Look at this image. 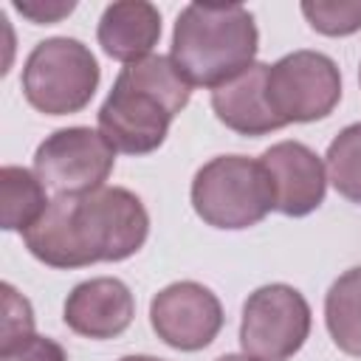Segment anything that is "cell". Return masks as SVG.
Masks as SVG:
<instances>
[{
	"mask_svg": "<svg viewBox=\"0 0 361 361\" xmlns=\"http://www.w3.org/2000/svg\"><path fill=\"white\" fill-rule=\"evenodd\" d=\"M192 209L206 226L240 231L265 220L274 209V186L259 161L217 155L195 172Z\"/></svg>",
	"mask_w": 361,
	"mask_h": 361,
	"instance_id": "4",
	"label": "cell"
},
{
	"mask_svg": "<svg viewBox=\"0 0 361 361\" xmlns=\"http://www.w3.org/2000/svg\"><path fill=\"white\" fill-rule=\"evenodd\" d=\"M214 361H262V358L248 355V353H228V355H220V358H214Z\"/></svg>",
	"mask_w": 361,
	"mask_h": 361,
	"instance_id": "21",
	"label": "cell"
},
{
	"mask_svg": "<svg viewBox=\"0 0 361 361\" xmlns=\"http://www.w3.org/2000/svg\"><path fill=\"white\" fill-rule=\"evenodd\" d=\"M116 164L110 141L90 127L51 133L34 152V172L56 195H85L104 186Z\"/></svg>",
	"mask_w": 361,
	"mask_h": 361,
	"instance_id": "8",
	"label": "cell"
},
{
	"mask_svg": "<svg viewBox=\"0 0 361 361\" xmlns=\"http://www.w3.org/2000/svg\"><path fill=\"white\" fill-rule=\"evenodd\" d=\"M310 336V305L307 299L285 285H262L243 305L240 344L248 355L262 361H288L302 350Z\"/></svg>",
	"mask_w": 361,
	"mask_h": 361,
	"instance_id": "7",
	"label": "cell"
},
{
	"mask_svg": "<svg viewBox=\"0 0 361 361\" xmlns=\"http://www.w3.org/2000/svg\"><path fill=\"white\" fill-rule=\"evenodd\" d=\"M259 34L254 17L240 3H189L172 31V62L189 85L220 87L254 65Z\"/></svg>",
	"mask_w": 361,
	"mask_h": 361,
	"instance_id": "3",
	"label": "cell"
},
{
	"mask_svg": "<svg viewBox=\"0 0 361 361\" xmlns=\"http://www.w3.org/2000/svg\"><path fill=\"white\" fill-rule=\"evenodd\" d=\"M99 45L107 56L130 65L158 45L161 39V14L152 3L144 0H118L102 11L96 28Z\"/></svg>",
	"mask_w": 361,
	"mask_h": 361,
	"instance_id": "13",
	"label": "cell"
},
{
	"mask_svg": "<svg viewBox=\"0 0 361 361\" xmlns=\"http://www.w3.org/2000/svg\"><path fill=\"white\" fill-rule=\"evenodd\" d=\"M45 183L23 166L0 169V226L6 231H28L48 209Z\"/></svg>",
	"mask_w": 361,
	"mask_h": 361,
	"instance_id": "14",
	"label": "cell"
},
{
	"mask_svg": "<svg viewBox=\"0 0 361 361\" xmlns=\"http://www.w3.org/2000/svg\"><path fill=\"white\" fill-rule=\"evenodd\" d=\"M265 96L285 124H305L330 116L341 99L338 65L322 51H293L268 65Z\"/></svg>",
	"mask_w": 361,
	"mask_h": 361,
	"instance_id": "6",
	"label": "cell"
},
{
	"mask_svg": "<svg viewBox=\"0 0 361 361\" xmlns=\"http://www.w3.org/2000/svg\"><path fill=\"white\" fill-rule=\"evenodd\" d=\"M149 324L164 344L195 353L217 338L223 327V305L200 282H172L152 296Z\"/></svg>",
	"mask_w": 361,
	"mask_h": 361,
	"instance_id": "9",
	"label": "cell"
},
{
	"mask_svg": "<svg viewBox=\"0 0 361 361\" xmlns=\"http://www.w3.org/2000/svg\"><path fill=\"white\" fill-rule=\"evenodd\" d=\"M99 87V62L73 37H51L34 45L23 65V93L45 116L79 113Z\"/></svg>",
	"mask_w": 361,
	"mask_h": 361,
	"instance_id": "5",
	"label": "cell"
},
{
	"mask_svg": "<svg viewBox=\"0 0 361 361\" xmlns=\"http://www.w3.org/2000/svg\"><path fill=\"white\" fill-rule=\"evenodd\" d=\"M327 180L341 197L361 206V121L344 127L327 147L324 155Z\"/></svg>",
	"mask_w": 361,
	"mask_h": 361,
	"instance_id": "16",
	"label": "cell"
},
{
	"mask_svg": "<svg viewBox=\"0 0 361 361\" xmlns=\"http://www.w3.org/2000/svg\"><path fill=\"white\" fill-rule=\"evenodd\" d=\"M192 85L172 56L149 54L121 68L99 107V133L116 152L147 155L158 149L172 118L189 104Z\"/></svg>",
	"mask_w": 361,
	"mask_h": 361,
	"instance_id": "2",
	"label": "cell"
},
{
	"mask_svg": "<svg viewBox=\"0 0 361 361\" xmlns=\"http://www.w3.org/2000/svg\"><path fill=\"white\" fill-rule=\"evenodd\" d=\"M259 164L271 178L276 212L288 217H305L322 206L327 189V169L307 144L279 141L259 155Z\"/></svg>",
	"mask_w": 361,
	"mask_h": 361,
	"instance_id": "10",
	"label": "cell"
},
{
	"mask_svg": "<svg viewBox=\"0 0 361 361\" xmlns=\"http://www.w3.org/2000/svg\"><path fill=\"white\" fill-rule=\"evenodd\" d=\"M302 14L324 37H347L361 28V0H305Z\"/></svg>",
	"mask_w": 361,
	"mask_h": 361,
	"instance_id": "17",
	"label": "cell"
},
{
	"mask_svg": "<svg viewBox=\"0 0 361 361\" xmlns=\"http://www.w3.org/2000/svg\"><path fill=\"white\" fill-rule=\"evenodd\" d=\"M265 73L268 65L254 62L251 68L212 90V110L228 130L240 135H268L282 127L265 96Z\"/></svg>",
	"mask_w": 361,
	"mask_h": 361,
	"instance_id": "12",
	"label": "cell"
},
{
	"mask_svg": "<svg viewBox=\"0 0 361 361\" xmlns=\"http://www.w3.org/2000/svg\"><path fill=\"white\" fill-rule=\"evenodd\" d=\"M118 361H161V358H155V355H124Z\"/></svg>",
	"mask_w": 361,
	"mask_h": 361,
	"instance_id": "22",
	"label": "cell"
},
{
	"mask_svg": "<svg viewBox=\"0 0 361 361\" xmlns=\"http://www.w3.org/2000/svg\"><path fill=\"white\" fill-rule=\"evenodd\" d=\"M0 361H68V355L54 338L31 333L8 347H0Z\"/></svg>",
	"mask_w": 361,
	"mask_h": 361,
	"instance_id": "19",
	"label": "cell"
},
{
	"mask_svg": "<svg viewBox=\"0 0 361 361\" xmlns=\"http://www.w3.org/2000/svg\"><path fill=\"white\" fill-rule=\"evenodd\" d=\"M149 234V214L124 186L56 195L45 214L23 231L25 248L51 268H85L133 257Z\"/></svg>",
	"mask_w": 361,
	"mask_h": 361,
	"instance_id": "1",
	"label": "cell"
},
{
	"mask_svg": "<svg viewBox=\"0 0 361 361\" xmlns=\"http://www.w3.org/2000/svg\"><path fill=\"white\" fill-rule=\"evenodd\" d=\"M324 322L336 347L361 358V265L344 271L324 296Z\"/></svg>",
	"mask_w": 361,
	"mask_h": 361,
	"instance_id": "15",
	"label": "cell"
},
{
	"mask_svg": "<svg viewBox=\"0 0 361 361\" xmlns=\"http://www.w3.org/2000/svg\"><path fill=\"white\" fill-rule=\"evenodd\" d=\"M358 79H361V68H358Z\"/></svg>",
	"mask_w": 361,
	"mask_h": 361,
	"instance_id": "23",
	"label": "cell"
},
{
	"mask_svg": "<svg viewBox=\"0 0 361 361\" xmlns=\"http://www.w3.org/2000/svg\"><path fill=\"white\" fill-rule=\"evenodd\" d=\"M3 290V327H0V347H8L34 333V310L25 296H20L8 282Z\"/></svg>",
	"mask_w": 361,
	"mask_h": 361,
	"instance_id": "18",
	"label": "cell"
},
{
	"mask_svg": "<svg viewBox=\"0 0 361 361\" xmlns=\"http://www.w3.org/2000/svg\"><path fill=\"white\" fill-rule=\"evenodd\" d=\"M14 8L23 14V17H28L31 23H37V25H48V23H56V20H62L65 14H71L73 8H76V3H14Z\"/></svg>",
	"mask_w": 361,
	"mask_h": 361,
	"instance_id": "20",
	"label": "cell"
},
{
	"mask_svg": "<svg viewBox=\"0 0 361 361\" xmlns=\"http://www.w3.org/2000/svg\"><path fill=\"white\" fill-rule=\"evenodd\" d=\"M135 316V299L130 288L116 276H96L79 282L68 299L62 319L65 324L85 338H116L121 336Z\"/></svg>",
	"mask_w": 361,
	"mask_h": 361,
	"instance_id": "11",
	"label": "cell"
}]
</instances>
